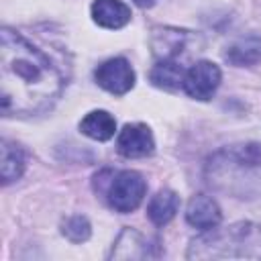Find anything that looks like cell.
Listing matches in <instances>:
<instances>
[{"label":"cell","mask_w":261,"mask_h":261,"mask_svg":"<svg viewBox=\"0 0 261 261\" xmlns=\"http://www.w3.org/2000/svg\"><path fill=\"white\" fill-rule=\"evenodd\" d=\"M65 86L59 65L20 33H0V108L4 116L47 112Z\"/></svg>","instance_id":"cell-1"},{"label":"cell","mask_w":261,"mask_h":261,"mask_svg":"<svg viewBox=\"0 0 261 261\" xmlns=\"http://www.w3.org/2000/svg\"><path fill=\"white\" fill-rule=\"evenodd\" d=\"M210 184L237 198L261 194V145H232L214 153L206 165Z\"/></svg>","instance_id":"cell-2"},{"label":"cell","mask_w":261,"mask_h":261,"mask_svg":"<svg viewBox=\"0 0 261 261\" xmlns=\"http://www.w3.org/2000/svg\"><path fill=\"white\" fill-rule=\"evenodd\" d=\"M188 259H261V224L234 222L210 228L196 237L186 253Z\"/></svg>","instance_id":"cell-3"},{"label":"cell","mask_w":261,"mask_h":261,"mask_svg":"<svg viewBox=\"0 0 261 261\" xmlns=\"http://www.w3.org/2000/svg\"><path fill=\"white\" fill-rule=\"evenodd\" d=\"M145 192H147V184L143 175L126 169V171L112 173V179L108 181V188H106V198L110 208L124 214V212H133L143 202Z\"/></svg>","instance_id":"cell-4"},{"label":"cell","mask_w":261,"mask_h":261,"mask_svg":"<svg viewBox=\"0 0 261 261\" xmlns=\"http://www.w3.org/2000/svg\"><path fill=\"white\" fill-rule=\"evenodd\" d=\"M220 69L212 61H196L184 73V90L190 98L196 100H210L220 86Z\"/></svg>","instance_id":"cell-5"},{"label":"cell","mask_w":261,"mask_h":261,"mask_svg":"<svg viewBox=\"0 0 261 261\" xmlns=\"http://www.w3.org/2000/svg\"><path fill=\"white\" fill-rule=\"evenodd\" d=\"M94 77L100 88L116 96L126 94L135 86V71L124 57H112L100 63L94 71Z\"/></svg>","instance_id":"cell-6"},{"label":"cell","mask_w":261,"mask_h":261,"mask_svg":"<svg viewBox=\"0 0 261 261\" xmlns=\"http://www.w3.org/2000/svg\"><path fill=\"white\" fill-rule=\"evenodd\" d=\"M153 149H155V141L147 124H141V122L124 124V128L118 133L116 151L126 159L147 157L153 153Z\"/></svg>","instance_id":"cell-7"},{"label":"cell","mask_w":261,"mask_h":261,"mask_svg":"<svg viewBox=\"0 0 261 261\" xmlns=\"http://www.w3.org/2000/svg\"><path fill=\"white\" fill-rule=\"evenodd\" d=\"M186 220H188L194 228L210 230V228H214V226L220 224L222 214H220V208H218V204H216L214 198H210V196H206V194H196V196H192V200L188 202Z\"/></svg>","instance_id":"cell-8"},{"label":"cell","mask_w":261,"mask_h":261,"mask_svg":"<svg viewBox=\"0 0 261 261\" xmlns=\"http://www.w3.org/2000/svg\"><path fill=\"white\" fill-rule=\"evenodd\" d=\"M188 33L179 31V29H155L153 39H151V47H153V55L159 61H175V57L184 51V47L188 45Z\"/></svg>","instance_id":"cell-9"},{"label":"cell","mask_w":261,"mask_h":261,"mask_svg":"<svg viewBox=\"0 0 261 261\" xmlns=\"http://www.w3.org/2000/svg\"><path fill=\"white\" fill-rule=\"evenodd\" d=\"M108 257L110 259H149V257H155V253H151L149 241L139 230L122 228Z\"/></svg>","instance_id":"cell-10"},{"label":"cell","mask_w":261,"mask_h":261,"mask_svg":"<svg viewBox=\"0 0 261 261\" xmlns=\"http://www.w3.org/2000/svg\"><path fill=\"white\" fill-rule=\"evenodd\" d=\"M92 18L104 29H120L130 20V8L120 0H94Z\"/></svg>","instance_id":"cell-11"},{"label":"cell","mask_w":261,"mask_h":261,"mask_svg":"<svg viewBox=\"0 0 261 261\" xmlns=\"http://www.w3.org/2000/svg\"><path fill=\"white\" fill-rule=\"evenodd\" d=\"M177 208H179V196L173 190H159L147 206V216L155 226H165L175 216Z\"/></svg>","instance_id":"cell-12"},{"label":"cell","mask_w":261,"mask_h":261,"mask_svg":"<svg viewBox=\"0 0 261 261\" xmlns=\"http://www.w3.org/2000/svg\"><path fill=\"white\" fill-rule=\"evenodd\" d=\"M80 130L94 141H108L116 133V120L106 110H92L82 118Z\"/></svg>","instance_id":"cell-13"},{"label":"cell","mask_w":261,"mask_h":261,"mask_svg":"<svg viewBox=\"0 0 261 261\" xmlns=\"http://www.w3.org/2000/svg\"><path fill=\"white\" fill-rule=\"evenodd\" d=\"M24 165H27V159H24V153L22 149L16 145V143H10V141H2V147H0V173H2V184L8 186L10 181L18 179L24 171Z\"/></svg>","instance_id":"cell-14"},{"label":"cell","mask_w":261,"mask_h":261,"mask_svg":"<svg viewBox=\"0 0 261 261\" xmlns=\"http://www.w3.org/2000/svg\"><path fill=\"white\" fill-rule=\"evenodd\" d=\"M224 59L230 61L232 65H253L261 61V41L253 37L241 39L228 47V51L224 53Z\"/></svg>","instance_id":"cell-15"},{"label":"cell","mask_w":261,"mask_h":261,"mask_svg":"<svg viewBox=\"0 0 261 261\" xmlns=\"http://www.w3.org/2000/svg\"><path fill=\"white\" fill-rule=\"evenodd\" d=\"M153 86L163 90H175L179 84H184V69L177 61H159L151 73H149Z\"/></svg>","instance_id":"cell-16"},{"label":"cell","mask_w":261,"mask_h":261,"mask_svg":"<svg viewBox=\"0 0 261 261\" xmlns=\"http://www.w3.org/2000/svg\"><path fill=\"white\" fill-rule=\"evenodd\" d=\"M61 232L67 241L71 243H84L90 239L92 234V226L88 222L86 216L82 214H73V216H67L63 222H61Z\"/></svg>","instance_id":"cell-17"},{"label":"cell","mask_w":261,"mask_h":261,"mask_svg":"<svg viewBox=\"0 0 261 261\" xmlns=\"http://www.w3.org/2000/svg\"><path fill=\"white\" fill-rule=\"evenodd\" d=\"M137 6H141V8H149V6H153L157 0H133Z\"/></svg>","instance_id":"cell-18"}]
</instances>
